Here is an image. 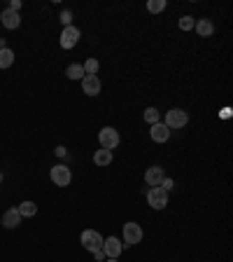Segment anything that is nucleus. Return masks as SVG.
Here are the masks:
<instances>
[{"mask_svg": "<svg viewBox=\"0 0 233 262\" xmlns=\"http://www.w3.org/2000/svg\"><path fill=\"white\" fill-rule=\"evenodd\" d=\"M163 124L168 126L170 131L173 129H185L187 124H189V113L182 108H170L168 113H166V117H163Z\"/></svg>", "mask_w": 233, "mask_h": 262, "instance_id": "nucleus-1", "label": "nucleus"}, {"mask_svg": "<svg viewBox=\"0 0 233 262\" xmlns=\"http://www.w3.org/2000/svg\"><path fill=\"white\" fill-rule=\"evenodd\" d=\"M98 143H100V147H103V150H110V152H112L114 147L121 143L119 131L114 129V126H103V129L98 131Z\"/></svg>", "mask_w": 233, "mask_h": 262, "instance_id": "nucleus-2", "label": "nucleus"}, {"mask_svg": "<svg viewBox=\"0 0 233 262\" xmlns=\"http://www.w3.org/2000/svg\"><path fill=\"white\" fill-rule=\"evenodd\" d=\"M103 236H100V232H96V229H84L82 232V236H80V244L87 248L89 253H96V251H100L103 248Z\"/></svg>", "mask_w": 233, "mask_h": 262, "instance_id": "nucleus-3", "label": "nucleus"}, {"mask_svg": "<svg viewBox=\"0 0 233 262\" xmlns=\"http://www.w3.org/2000/svg\"><path fill=\"white\" fill-rule=\"evenodd\" d=\"M49 176H51V183H54L56 187H68L70 185V180H72V171H70V166H65V164H56V166H51Z\"/></svg>", "mask_w": 233, "mask_h": 262, "instance_id": "nucleus-4", "label": "nucleus"}, {"mask_svg": "<svg viewBox=\"0 0 233 262\" xmlns=\"http://www.w3.org/2000/svg\"><path fill=\"white\" fill-rule=\"evenodd\" d=\"M147 204L154 208V211H163L168 206V192L163 187H149L147 190Z\"/></svg>", "mask_w": 233, "mask_h": 262, "instance_id": "nucleus-5", "label": "nucleus"}, {"mask_svg": "<svg viewBox=\"0 0 233 262\" xmlns=\"http://www.w3.org/2000/svg\"><path fill=\"white\" fill-rule=\"evenodd\" d=\"M142 236H145V232H142V227L138 223H126L124 225V248H128V246H136L142 241Z\"/></svg>", "mask_w": 233, "mask_h": 262, "instance_id": "nucleus-6", "label": "nucleus"}, {"mask_svg": "<svg viewBox=\"0 0 233 262\" xmlns=\"http://www.w3.org/2000/svg\"><path fill=\"white\" fill-rule=\"evenodd\" d=\"M80 38H82L80 28H77V26H65L63 33H61V40H59V42H61V47H63V49H72V47H77Z\"/></svg>", "mask_w": 233, "mask_h": 262, "instance_id": "nucleus-7", "label": "nucleus"}, {"mask_svg": "<svg viewBox=\"0 0 233 262\" xmlns=\"http://www.w3.org/2000/svg\"><path fill=\"white\" fill-rule=\"evenodd\" d=\"M80 82H82V92L87 94V96H98L100 89H103V82H100L98 75H84Z\"/></svg>", "mask_w": 233, "mask_h": 262, "instance_id": "nucleus-8", "label": "nucleus"}, {"mask_svg": "<svg viewBox=\"0 0 233 262\" xmlns=\"http://www.w3.org/2000/svg\"><path fill=\"white\" fill-rule=\"evenodd\" d=\"M100 251L105 253V257H117L119 260L121 251H124V241L117 239V236H108V239L103 241V248Z\"/></svg>", "mask_w": 233, "mask_h": 262, "instance_id": "nucleus-9", "label": "nucleus"}, {"mask_svg": "<svg viewBox=\"0 0 233 262\" xmlns=\"http://www.w3.org/2000/svg\"><path fill=\"white\" fill-rule=\"evenodd\" d=\"M170 134H173V131L163 124V122H157V124H152V131H149V136H152L154 143H168L170 141Z\"/></svg>", "mask_w": 233, "mask_h": 262, "instance_id": "nucleus-10", "label": "nucleus"}, {"mask_svg": "<svg viewBox=\"0 0 233 262\" xmlns=\"http://www.w3.org/2000/svg\"><path fill=\"white\" fill-rule=\"evenodd\" d=\"M163 178H166V173H163L161 166H149V169L145 171V183L149 187H161Z\"/></svg>", "mask_w": 233, "mask_h": 262, "instance_id": "nucleus-11", "label": "nucleus"}, {"mask_svg": "<svg viewBox=\"0 0 233 262\" xmlns=\"http://www.w3.org/2000/svg\"><path fill=\"white\" fill-rule=\"evenodd\" d=\"M0 21H3V26H5L7 31H14V28L21 26V16H19V12H14V10L7 7V10L0 14Z\"/></svg>", "mask_w": 233, "mask_h": 262, "instance_id": "nucleus-12", "label": "nucleus"}, {"mask_svg": "<svg viewBox=\"0 0 233 262\" xmlns=\"http://www.w3.org/2000/svg\"><path fill=\"white\" fill-rule=\"evenodd\" d=\"M21 225V213L19 208H10V211L3 213V227L5 229H16Z\"/></svg>", "mask_w": 233, "mask_h": 262, "instance_id": "nucleus-13", "label": "nucleus"}, {"mask_svg": "<svg viewBox=\"0 0 233 262\" xmlns=\"http://www.w3.org/2000/svg\"><path fill=\"white\" fill-rule=\"evenodd\" d=\"M194 31L201 35V38H210L212 33H215V24L210 21V19H198V21L194 24Z\"/></svg>", "mask_w": 233, "mask_h": 262, "instance_id": "nucleus-14", "label": "nucleus"}, {"mask_svg": "<svg viewBox=\"0 0 233 262\" xmlns=\"http://www.w3.org/2000/svg\"><path fill=\"white\" fill-rule=\"evenodd\" d=\"M112 159H114L112 152H110V150H103V147L93 155V164H96V166H110V164H112Z\"/></svg>", "mask_w": 233, "mask_h": 262, "instance_id": "nucleus-15", "label": "nucleus"}, {"mask_svg": "<svg viewBox=\"0 0 233 262\" xmlns=\"http://www.w3.org/2000/svg\"><path fill=\"white\" fill-rule=\"evenodd\" d=\"M10 66H14V52H12L10 47L0 49V68L5 71V68H10Z\"/></svg>", "mask_w": 233, "mask_h": 262, "instance_id": "nucleus-16", "label": "nucleus"}, {"mask_svg": "<svg viewBox=\"0 0 233 262\" xmlns=\"http://www.w3.org/2000/svg\"><path fill=\"white\" fill-rule=\"evenodd\" d=\"M19 213H21V218H33L38 213V206H35V202H21L19 204Z\"/></svg>", "mask_w": 233, "mask_h": 262, "instance_id": "nucleus-17", "label": "nucleus"}, {"mask_svg": "<svg viewBox=\"0 0 233 262\" xmlns=\"http://www.w3.org/2000/svg\"><path fill=\"white\" fill-rule=\"evenodd\" d=\"M142 117H145V122L149 126L157 124V122H161V113H159L157 108H145V113H142Z\"/></svg>", "mask_w": 233, "mask_h": 262, "instance_id": "nucleus-18", "label": "nucleus"}, {"mask_svg": "<svg viewBox=\"0 0 233 262\" xmlns=\"http://www.w3.org/2000/svg\"><path fill=\"white\" fill-rule=\"evenodd\" d=\"M65 75L70 77V80H82V77H84V68H82V63H70L68 71H65Z\"/></svg>", "mask_w": 233, "mask_h": 262, "instance_id": "nucleus-19", "label": "nucleus"}, {"mask_svg": "<svg viewBox=\"0 0 233 262\" xmlns=\"http://www.w3.org/2000/svg\"><path fill=\"white\" fill-rule=\"evenodd\" d=\"M82 68H84V75H96L98 68H100V61L98 59H87L84 63H82Z\"/></svg>", "mask_w": 233, "mask_h": 262, "instance_id": "nucleus-20", "label": "nucleus"}, {"mask_svg": "<svg viewBox=\"0 0 233 262\" xmlns=\"http://www.w3.org/2000/svg\"><path fill=\"white\" fill-rule=\"evenodd\" d=\"M147 10L152 12V14H159V12L166 10V0H149V3H147Z\"/></svg>", "mask_w": 233, "mask_h": 262, "instance_id": "nucleus-21", "label": "nucleus"}, {"mask_svg": "<svg viewBox=\"0 0 233 262\" xmlns=\"http://www.w3.org/2000/svg\"><path fill=\"white\" fill-rule=\"evenodd\" d=\"M194 24H196L194 16H182V19H179V28H182V31H194Z\"/></svg>", "mask_w": 233, "mask_h": 262, "instance_id": "nucleus-22", "label": "nucleus"}, {"mask_svg": "<svg viewBox=\"0 0 233 262\" xmlns=\"http://www.w3.org/2000/svg\"><path fill=\"white\" fill-rule=\"evenodd\" d=\"M61 21H63V28L65 26H72V12H68V10L61 12Z\"/></svg>", "mask_w": 233, "mask_h": 262, "instance_id": "nucleus-23", "label": "nucleus"}, {"mask_svg": "<svg viewBox=\"0 0 233 262\" xmlns=\"http://www.w3.org/2000/svg\"><path fill=\"white\" fill-rule=\"evenodd\" d=\"M161 187H163V190H166V192H170V190H173V187H175V180L166 176V178H163V183H161Z\"/></svg>", "mask_w": 233, "mask_h": 262, "instance_id": "nucleus-24", "label": "nucleus"}, {"mask_svg": "<svg viewBox=\"0 0 233 262\" xmlns=\"http://www.w3.org/2000/svg\"><path fill=\"white\" fill-rule=\"evenodd\" d=\"M10 10H14V12L21 10V0H12V3H10Z\"/></svg>", "mask_w": 233, "mask_h": 262, "instance_id": "nucleus-25", "label": "nucleus"}, {"mask_svg": "<svg viewBox=\"0 0 233 262\" xmlns=\"http://www.w3.org/2000/svg\"><path fill=\"white\" fill-rule=\"evenodd\" d=\"M65 155H68V152H65V147H63V145L56 147V157H65Z\"/></svg>", "mask_w": 233, "mask_h": 262, "instance_id": "nucleus-26", "label": "nucleus"}, {"mask_svg": "<svg viewBox=\"0 0 233 262\" xmlns=\"http://www.w3.org/2000/svg\"><path fill=\"white\" fill-rule=\"evenodd\" d=\"M93 255H96V260L105 262V253H103V251H96V253H93Z\"/></svg>", "mask_w": 233, "mask_h": 262, "instance_id": "nucleus-27", "label": "nucleus"}, {"mask_svg": "<svg viewBox=\"0 0 233 262\" xmlns=\"http://www.w3.org/2000/svg\"><path fill=\"white\" fill-rule=\"evenodd\" d=\"M105 262H119L117 257H105Z\"/></svg>", "mask_w": 233, "mask_h": 262, "instance_id": "nucleus-28", "label": "nucleus"}, {"mask_svg": "<svg viewBox=\"0 0 233 262\" xmlns=\"http://www.w3.org/2000/svg\"><path fill=\"white\" fill-rule=\"evenodd\" d=\"M0 183H3V171H0Z\"/></svg>", "mask_w": 233, "mask_h": 262, "instance_id": "nucleus-29", "label": "nucleus"}]
</instances>
